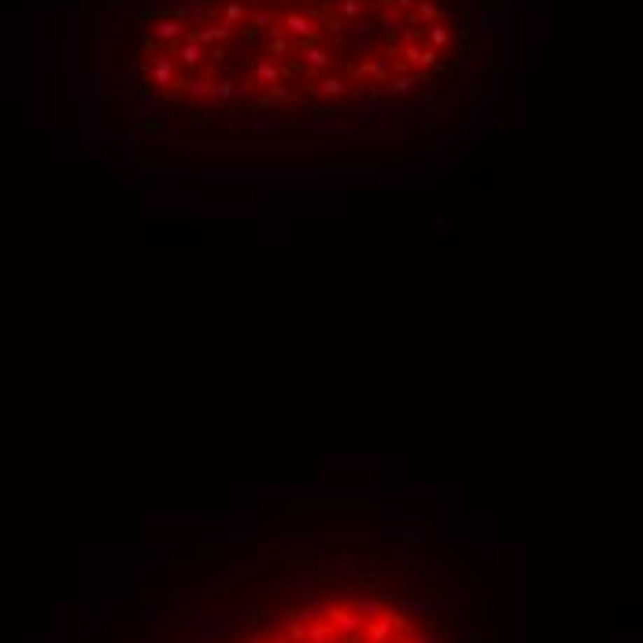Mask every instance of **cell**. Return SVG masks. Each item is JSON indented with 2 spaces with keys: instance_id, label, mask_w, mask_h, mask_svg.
<instances>
[{
  "instance_id": "24",
  "label": "cell",
  "mask_w": 643,
  "mask_h": 643,
  "mask_svg": "<svg viewBox=\"0 0 643 643\" xmlns=\"http://www.w3.org/2000/svg\"><path fill=\"white\" fill-rule=\"evenodd\" d=\"M333 640H337V633H333L330 621H314V625H307V640H304V643H333Z\"/></svg>"
},
{
  "instance_id": "30",
  "label": "cell",
  "mask_w": 643,
  "mask_h": 643,
  "mask_svg": "<svg viewBox=\"0 0 643 643\" xmlns=\"http://www.w3.org/2000/svg\"><path fill=\"white\" fill-rule=\"evenodd\" d=\"M278 126V115H270V111H259L252 122H248V129H252V134H267V129H274Z\"/></svg>"
},
{
  "instance_id": "21",
  "label": "cell",
  "mask_w": 643,
  "mask_h": 643,
  "mask_svg": "<svg viewBox=\"0 0 643 643\" xmlns=\"http://www.w3.org/2000/svg\"><path fill=\"white\" fill-rule=\"evenodd\" d=\"M178 89H181V97H185V100L200 104L204 93H207V82H204V78H196V74H189V78H181V82H178Z\"/></svg>"
},
{
  "instance_id": "35",
  "label": "cell",
  "mask_w": 643,
  "mask_h": 643,
  "mask_svg": "<svg viewBox=\"0 0 643 643\" xmlns=\"http://www.w3.org/2000/svg\"><path fill=\"white\" fill-rule=\"evenodd\" d=\"M274 633V625L267 621V625H259V628H252V636H248V643H267V636Z\"/></svg>"
},
{
  "instance_id": "20",
  "label": "cell",
  "mask_w": 643,
  "mask_h": 643,
  "mask_svg": "<svg viewBox=\"0 0 643 643\" xmlns=\"http://www.w3.org/2000/svg\"><path fill=\"white\" fill-rule=\"evenodd\" d=\"M252 26H255V30H267L270 37H278V34H285V30H281V19H278V15H274V11H270V8H259V11H255V15H252Z\"/></svg>"
},
{
  "instance_id": "15",
  "label": "cell",
  "mask_w": 643,
  "mask_h": 643,
  "mask_svg": "<svg viewBox=\"0 0 643 643\" xmlns=\"http://www.w3.org/2000/svg\"><path fill=\"white\" fill-rule=\"evenodd\" d=\"M311 93H318V97H348L351 85L344 82V78H337V74H325V78H318V82L311 85Z\"/></svg>"
},
{
  "instance_id": "25",
  "label": "cell",
  "mask_w": 643,
  "mask_h": 643,
  "mask_svg": "<svg viewBox=\"0 0 643 643\" xmlns=\"http://www.w3.org/2000/svg\"><path fill=\"white\" fill-rule=\"evenodd\" d=\"M314 595H318V584H314V581H304V584H292V592H288V602H292V607H304V602H311Z\"/></svg>"
},
{
  "instance_id": "10",
  "label": "cell",
  "mask_w": 643,
  "mask_h": 643,
  "mask_svg": "<svg viewBox=\"0 0 643 643\" xmlns=\"http://www.w3.org/2000/svg\"><path fill=\"white\" fill-rule=\"evenodd\" d=\"M437 56L440 52H432L429 45H403V59H407V67H414V71H432L437 67Z\"/></svg>"
},
{
  "instance_id": "27",
  "label": "cell",
  "mask_w": 643,
  "mask_h": 643,
  "mask_svg": "<svg viewBox=\"0 0 643 643\" xmlns=\"http://www.w3.org/2000/svg\"><path fill=\"white\" fill-rule=\"evenodd\" d=\"M244 19H248V11H244V0H226V4H222V22L237 26V22H244Z\"/></svg>"
},
{
  "instance_id": "14",
  "label": "cell",
  "mask_w": 643,
  "mask_h": 643,
  "mask_svg": "<svg viewBox=\"0 0 643 643\" xmlns=\"http://www.w3.org/2000/svg\"><path fill=\"white\" fill-rule=\"evenodd\" d=\"M422 45H429L432 52L448 48L451 45V30L444 22H429V26H422Z\"/></svg>"
},
{
  "instance_id": "13",
  "label": "cell",
  "mask_w": 643,
  "mask_h": 643,
  "mask_svg": "<svg viewBox=\"0 0 643 643\" xmlns=\"http://www.w3.org/2000/svg\"><path fill=\"white\" fill-rule=\"evenodd\" d=\"M351 26H355V34H351V45H355L359 52H374V48H377V22L359 19V22H351Z\"/></svg>"
},
{
  "instance_id": "26",
  "label": "cell",
  "mask_w": 643,
  "mask_h": 643,
  "mask_svg": "<svg viewBox=\"0 0 643 643\" xmlns=\"http://www.w3.org/2000/svg\"><path fill=\"white\" fill-rule=\"evenodd\" d=\"M318 22H322V26H325V30H330L333 37H344V30H348V22L340 19L337 11H330V8H322V11H318Z\"/></svg>"
},
{
  "instance_id": "31",
  "label": "cell",
  "mask_w": 643,
  "mask_h": 643,
  "mask_svg": "<svg viewBox=\"0 0 643 643\" xmlns=\"http://www.w3.org/2000/svg\"><path fill=\"white\" fill-rule=\"evenodd\" d=\"M304 607H307V610H311V614H314V618H318V621H325V618H330V610H333V599H322V595H314L311 602H304Z\"/></svg>"
},
{
  "instance_id": "37",
  "label": "cell",
  "mask_w": 643,
  "mask_h": 643,
  "mask_svg": "<svg viewBox=\"0 0 643 643\" xmlns=\"http://www.w3.org/2000/svg\"><path fill=\"white\" fill-rule=\"evenodd\" d=\"M241 625L248 628V633H252V628H259V614H255V610H244V614H241Z\"/></svg>"
},
{
  "instance_id": "29",
  "label": "cell",
  "mask_w": 643,
  "mask_h": 643,
  "mask_svg": "<svg viewBox=\"0 0 643 643\" xmlns=\"http://www.w3.org/2000/svg\"><path fill=\"white\" fill-rule=\"evenodd\" d=\"M362 11H366V4H362V0H340V19L359 22V19H362Z\"/></svg>"
},
{
  "instance_id": "36",
  "label": "cell",
  "mask_w": 643,
  "mask_h": 643,
  "mask_svg": "<svg viewBox=\"0 0 643 643\" xmlns=\"http://www.w3.org/2000/svg\"><path fill=\"white\" fill-rule=\"evenodd\" d=\"M381 4H388V8H396V11H403V15H411V8L418 4V0H381Z\"/></svg>"
},
{
  "instance_id": "18",
  "label": "cell",
  "mask_w": 643,
  "mask_h": 643,
  "mask_svg": "<svg viewBox=\"0 0 643 643\" xmlns=\"http://www.w3.org/2000/svg\"><path fill=\"white\" fill-rule=\"evenodd\" d=\"M296 100H299V93H296V89H288L285 82L267 85V97H262V111H267L270 104H296Z\"/></svg>"
},
{
  "instance_id": "9",
  "label": "cell",
  "mask_w": 643,
  "mask_h": 643,
  "mask_svg": "<svg viewBox=\"0 0 643 643\" xmlns=\"http://www.w3.org/2000/svg\"><path fill=\"white\" fill-rule=\"evenodd\" d=\"M444 15H448V4H444V0H418L407 19H411L418 30H422V26H429V22H440Z\"/></svg>"
},
{
  "instance_id": "2",
  "label": "cell",
  "mask_w": 643,
  "mask_h": 643,
  "mask_svg": "<svg viewBox=\"0 0 643 643\" xmlns=\"http://www.w3.org/2000/svg\"><path fill=\"white\" fill-rule=\"evenodd\" d=\"M400 628H403V618H396L392 610H381L377 618L366 621L362 636H366V643H396V633H400Z\"/></svg>"
},
{
  "instance_id": "11",
  "label": "cell",
  "mask_w": 643,
  "mask_h": 643,
  "mask_svg": "<svg viewBox=\"0 0 643 643\" xmlns=\"http://www.w3.org/2000/svg\"><path fill=\"white\" fill-rule=\"evenodd\" d=\"M281 30L292 34L296 45H311V41H314V26H311V19L304 15V11H292V15H285Z\"/></svg>"
},
{
  "instance_id": "23",
  "label": "cell",
  "mask_w": 643,
  "mask_h": 643,
  "mask_svg": "<svg viewBox=\"0 0 643 643\" xmlns=\"http://www.w3.org/2000/svg\"><path fill=\"white\" fill-rule=\"evenodd\" d=\"M400 610H407V614H444L448 607H444V602H429V599H403Z\"/></svg>"
},
{
  "instance_id": "16",
  "label": "cell",
  "mask_w": 643,
  "mask_h": 643,
  "mask_svg": "<svg viewBox=\"0 0 643 643\" xmlns=\"http://www.w3.org/2000/svg\"><path fill=\"white\" fill-rule=\"evenodd\" d=\"M137 108H141L144 115H167L160 89H148V85H141V93H137Z\"/></svg>"
},
{
  "instance_id": "7",
  "label": "cell",
  "mask_w": 643,
  "mask_h": 643,
  "mask_svg": "<svg viewBox=\"0 0 643 643\" xmlns=\"http://www.w3.org/2000/svg\"><path fill=\"white\" fill-rule=\"evenodd\" d=\"M252 74H255V82H262V85H278V82H288V78L296 74V67H292V63H274V59H259L255 67H252Z\"/></svg>"
},
{
  "instance_id": "5",
  "label": "cell",
  "mask_w": 643,
  "mask_h": 643,
  "mask_svg": "<svg viewBox=\"0 0 643 643\" xmlns=\"http://www.w3.org/2000/svg\"><path fill=\"white\" fill-rule=\"evenodd\" d=\"M325 621L333 625L337 636H351V633H362V628H366V621L351 607H344V602H333V610H330V618H325Z\"/></svg>"
},
{
  "instance_id": "6",
  "label": "cell",
  "mask_w": 643,
  "mask_h": 643,
  "mask_svg": "<svg viewBox=\"0 0 643 643\" xmlns=\"http://www.w3.org/2000/svg\"><path fill=\"white\" fill-rule=\"evenodd\" d=\"M296 52H304V78H318L322 71L333 67V56L325 52L322 45H296Z\"/></svg>"
},
{
  "instance_id": "34",
  "label": "cell",
  "mask_w": 643,
  "mask_h": 643,
  "mask_svg": "<svg viewBox=\"0 0 643 643\" xmlns=\"http://www.w3.org/2000/svg\"><path fill=\"white\" fill-rule=\"evenodd\" d=\"M204 56L211 59V67H215V63L226 59V45H207V48H204Z\"/></svg>"
},
{
  "instance_id": "12",
  "label": "cell",
  "mask_w": 643,
  "mask_h": 643,
  "mask_svg": "<svg viewBox=\"0 0 643 643\" xmlns=\"http://www.w3.org/2000/svg\"><path fill=\"white\" fill-rule=\"evenodd\" d=\"M340 602H344V607H351V610H355V614H359V618H362V621H370V618H377V614H381V610H385V602H381V599H374V595H344V599H340Z\"/></svg>"
},
{
  "instance_id": "8",
  "label": "cell",
  "mask_w": 643,
  "mask_h": 643,
  "mask_svg": "<svg viewBox=\"0 0 643 643\" xmlns=\"http://www.w3.org/2000/svg\"><path fill=\"white\" fill-rule=\"evenodd\" d=\"M422 82H429V71H411V74H392L388 82L381 85V93H388V97H407V93H414Z\"/></svg>"
},
{
  "instance_id": "19",
  "label": "cell",
  "mask_w": 643,
  "mask_h": 643,
  "mask_svg": "<svg viewBox=\"0 0 643 643\" xmlns=\"http://www.w3.org/2000/svg\"><path fill=\"white\" fill-rule=\"evenodd\" d=\"M178 59H181V67H185V71H196V67L204 63V45H196V41H181Z\"/></svg>"
},
{
  "instance_id": "17",
  "label": "cell",
  "mask_w": 643,
  "mask_h": 643,
  "mask_svg": "<svg viewBox=\"0 0 643 643\" xmlns=\"http://www.w3.org/2000/svg\"><path fill=\"white\" fill-rule=\"evenodd\" d=\"M267 52H270L274 63H288V59H292V52H296V41H292V37H285V34H278V37H270Z\"/></svg>"
},
{
  "instance_id": "4",
  "label": "cell",
  "mask_w": 643,
  "mask_h": 643,
  "mask_svg": "<svg viewBox=\"0 0 643 643\" xmlns=\"http://www.w3.org/2000/svg\"><path fill=\"white\" fill-rule=\"evenodd\" d=\"M248 93H252V85L237 82V78H222V82H207L204 100H211V104H237Z\"/></svg>"
},
{
  "instance_id": "33",
  "label": "cell",
  "mask_w": 643,
  "mask_h": 643,
  "mask_svg": "<svg viewBox=\"0 0 643 643\" xmlns=\"http://www.w3.org/2000/svg\"><path fill=\"white\" fill-rule=\"evenodd\" d=\"M400 643H440V636L437 633H407Z\"/></svg>"
},
{
  "instance_id": "32",
  "label": "cell",
  "mask_w": 643,
  "mask_h": 643,
  "mask_svg": "<svg viewBox=\"0 0 643 643\" xmlns=\"http://www.w3.org/2000/svg\"><path fill=\"white\" fill-rule=\"evenodd\" d=\"M222 628H226V618H222V614H215L211 621L200 625V640H211V633H222Z\"/></svg>"
},
{
  "instance_id": "3",
  "label": "cell",
  "mask_w": 643,
  "mask_h": 643,
  "mask_svg": "<svg viewBox=\"0 0 643 643\" xmlns=\"http://www.w3.org/2000/svg\"><path fill=\"white\" fill-rule=\"evenodd\" d=\"M185 34H189V26L181 22V19H174V15L152 19V26H148V41H152V45H170V41H185Z\"/></svg>"
},
{
  "instance_id": "28",
  "label": "cell",
  "mask_w": 643,
  "mask_h": 643,
  "mask_svg": "<svg viewBox=\"0 0 643 643\" xmlns=\"http://www.w3.org/2000/svg\"><path fill=\"white\" fill-rule=\"evenodd\" d=\"M285 636H288V643H304L307 640V625L296 618V614H288L285 618Z\"/></svg>"
},
{
  "instance_id": "38",
  "label": "cell",
  "mask_w": 643,
  "mask_h": 643,
  "mask_svg": "<svg viewBox=\"0 0 643 643\" xmlns=\"http://www.w3.org/2000/svg\"><path fill=\"white\" fill-rule=\"evenodd\" d=\"M267 643H288V636H285V633H270Z\"/></svg>"
},
{
  "instance_id": "22",
  "label": "cell",
  "mask_w": 643,
  "mask_h": 643,
  "mask_svg": "<svg viewBox=\"0 0 643 643\" xmlns=\"http://www.w3.org/2000/svg\"><path fill=\"white\" fill-rule=\"evenodd\" d=\"M396 71H400V67H396V63H392L388 56H377V59H370V74H374V85H377V89H381V85H385V82H388V78L396 74Z\"/></svg>"
},
{
  "instance_id": "1",
  "label": "cell",
  "mask_w": 643,
  "mask_h": 643,
  "mask_svg": "<svg viewBox=\"0 0 643 643\" xmlns=\"http://www.w3.org/2000/svg\"><path fill=\"white\" fill-rule=\"evenodd\" d=\"M137 67L144 71V85L148 89H167V85H174V78H178V67H174L170 56H148V59H141Z\"/></svg>"
}]
</instances>
